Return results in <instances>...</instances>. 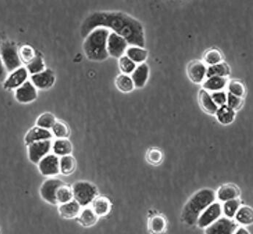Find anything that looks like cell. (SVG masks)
I'll list each match as a JSON object with an SVG mask.
<instances>
[{"mask_svg": "<svg viewBox=\"0 0 253 234\" xmlns=\"http://www.w3.org/2000/svg\"><path fill=\"white\" fill-rule=\"evenodd\" d=\"M230 68L225 62H220L217 65H211L206 68V78L212 77H224L230 75Z\"/></svg>", "mask_w": 253, "mask_h": 234, "instance_id": "484cf974", "label": "cell"}, {"mask_svg": "<svg viewBox=\"0 0 253 234\" xmlns=\"http://www.w3.org/2000/svg\"><path fill=\"white\" fill-rule=\"evenodd\" d=\"M203 59L205 63L211 66L223 62V55L220 49L211 48L204 52Z\"/></svg>", "mask_w": 253, "mask_h": 234, "instance_id": "4dcf8cb0", "label": "cell"}, {"mask_svg": "<svg viewBox=\"0 0 253 234\" xmlns=\"http://www.w3.org/2000/svg\"><path fill=\"white\" fill-rule=\"evenodd\" d=\"M56 119L55 116L51 113L46 112L41 114L37 119L36 125L39 128L43 129L51 130L54 124L56 123Z\"/></svg>", "mask_w": 253, "mask_h": 234, "instance_id": "d590c367", "label": "cell"}, {"mask_svg": "<svg viewBox=\"0 0 253 234\" xmlns=\"http://www.w3.org/2000/svg\"><path fill=\"white\" fill-rule=\"evenodd\" d=\"M239 208H240V201L237 198L226 201L222 206L223 214L226 217L229 219H233L235 217Z\"/></svg>", "mask_w": 253, "mask_h": 234, "instance_id": "d6a6232c", "label": "cell"}, {"mask_svg": "<svg viewBox=\"0 0 253 234\" xmlns=\"http://www.w3.org/2000/svg\"><path fill=\"white\" fill-rule=\"evenodd\" d=\"M7 71L0 57V83H4L7 77Z\"/></svg>", "mask_w": 253, "mask_h": 234, "instance_id": "ee69618b", "label": "cell"}, {"mask_svg": "<svg viewBox=\"0 0 253 234\" xmlns=\"http://www.w3.org/2000/svg\"><path fill=\"white\" fill-rule=\"evenodd\" d=\"M0 57L7 72H13L22 67L19 49L12 42L6 41L2 43L0 47Z\"/></svg>", "mask_w": 253, "mask_h": 234, "instance_id": "277c9868", "label": "cell"}, {"mask_svg": "<svg viewBox=\"0 0 253 234\" xmlns=\"http://www.w3.org/2000/svg\"><path fill=\"white\" fill-rule=\"evenodd\" d=\"M19 55L22 63L27 65L33 60L34 58L36 56V53L32 46L25 45L19 49Z\"/></svg>", "mask_w": 253, "mask_h": 234, "instance_id": "8d00e7d4", "label": "cell"}, {"mask_svg": "<svg viewBox=\"0 0 253 234\" xmlns=\"http://www.w3.org/2000/svg\"><path fill=\"white\" fill-rule=\"evenodd\" d=\"M217 120L222 125H228L234 121L236 112L227 105L218 107L215 113Z\"/></svg>", "mask_w": 253, "mask_h": 234, "instance_id": "d4e9b609", "label": "cell"}, {"mask_svg": "<svg viewBox=\"0 0 253 234\" xmlns=\"http://www.w3.org/2000/svg\"><path fill=\"white\" fill-rule=\"evenodd\" d=\"M51 140L38 141L28 146V156L29 160L35 164L38 162L48 155L50 154L52 150Z\"/></svg>", "mask_w": 253, "mask_h": 234, "instance_id": "ba28073f", "label": "cell"}, {"mask_svg": "<svg viewBox=\"0 0 253 234\" xmlns=\"http://www.w3.org/2000/svg\"><path fill=\"white\" fill-rule=\"evenodd\" d=\"M81 211V207L76 201L72 200L70 202L60 204L59 213L65 219H73L78 217Z\"/></svg>", "mask_w": 253, "mask_h": 234, "instance_id": "ac0fdd59", "label": "cell"}, {"mask_svg": "<svg viewBox=\"0 0 253 234\" xmlns=\"http://www.w3.org/2000/svg\"><path fill=\"white\" fill-rule=\"evenodd\" d=\"M216 194L211 189H202L190 198L183 208L181 219L185 224L193 226L203 211L214 203Z\"/></svg>", "mask_w": 253, "mask_h": 234, "instance_id": "7a4b0ae2", "label": "cell"}, {"mask_svg": "<svg viewBox=\"0 0 253 234\" xmlns=\"http://www.w3.org/2000/svg\"><path fill=\"white\" fill-rule=\"evenodd\" d=\"M51 132L57 139L68 138L70 135V130L65 122L56 121L51 128Z\"/></svg>", "mask_w": 253, "mask_h": 234, "instance_id": "74e56055", "label": "cell"}, {"mask_svg": "<svg viewBox=\"0 0 253 234\" xmlns=\"http://www.w3.org/2000/svg\"><path fill=\"white\" fill-rule=\"evenodd\" d=\"M30 79L32 84L37 89L46 90L53 86L56 77L52 70L46 69L43 72L31 76Z\"/></svg>", "mask_w": 253, "mask_h": 234, "instance_id": "9a60e30c", "label": "cell"}, {"mask_svg": "<svg viewBox=\"0 0 253 234\" xmlns=\"http://www.w3.org/2000/svg\"><path fill=\"white\" fill-rule=\"evenodd\" d=\"M52 151L58 156H70L73 152V145L68 138L56 139L52 144Z\"/></svg>", "mask_w": 253, "mask_h": 234, "instance_id": "7402d4cb", "label": "cell"}, {"mask_svg": "<svg viewBox=\"0 0 253 234\" xmlns=\"http://www.w3.org/2000/svg\"><path fill=\"white\" fill-rule=\"evenodd\" d=\"M227 83V78L224 77H209L203 82V89L212 92L222 91L226 87Z\"/></svg>", "mask_w": 253, "mask_h": 234, "instance_id": "cb8c5ba5", "label": "cell"}, {"mask_svg": "<svg viewBox=\"0 0 253 234\" xmlns=\"http://www.w3.org/2000/svg\"><path fill=\"white\" fill-rule=\"evenodd\" d=\"M126 56L135 64L144 63L148 57V51L144 48L129 46L126 50Z\"/></svg>", "mask_w": 253, "mask_h": 234, "instance_id": "44dd1931", "label": "cell"}, {"mask_svg": "<svg viewBox=\"0 0 253 234\" xmlns=\"http://www.w3.org/2000/svg\"><path fill=\"white\" fill-rule=\"evenodd\" d=\"M136 66V64L132 62L126 55H123L119 59V67L123 74H126V75L132 74Z\"/></svg>", "mask_w": 253, "mask_h": 234, "instance_id": "ab89813d", "label": "cell"}, {"mask_svg": "<svg viewBox=\"0 0 253 234\" xmlns=\"http://www.w3.org/2000/svg\"><path fill=\"white\" fill-rule=\"evenodd\" d=\"M115 84L120 92L129 93L135 89V85L132 78L129 75L121 74L116 78Z\"/></svg>", "mask_w": 253, "mask_h": 234, "instance_id": "f1b7e54d", "label": "cell"}, {"mask_svg": "<svg viewBox=\"0 0 253 234\" xmlns=\"http://www.w3.org/2000/svg\"><path fill=\"white\" fill-rule=\"evenodd\" d=\"M65 184L63 181L59 179L50 178L43 183L40 188V194L44 201L49 204L56 205V192L58 189Z\"/></svg>", "mask_w": 253, "mask_h": 234, "instance_id": "52a82bcc", "label": "cell"}, {"mask_svg": "<svg viewBox=\"0 0 253 234\" xmlns=\"http://www.w3.org/2000/svg\"><path fill=\"white\" fill-rule=\"evenodd\" d=\"M236 222L243 226H249L253 224V211L251 207L248 206L240 207L235 215Z\"/></svg>", "mask_w": 253, "mask_h": 234, "instance_id": "83f0119b", "label": "cell"}, {"mask_svg": "<svg viewBox=\"0 0 253 234\" xmlns=\"http://www.w3.org/2000/svg\"><path fill=\"white\" fill-rule=\"evenodd\" d=\"M236 229L237 224L234 220L221 217L206 228L205 234H233Z\"/></svg>", "mask_w": 253, "mask_h": 234, "instance_id": "30bf717a", "label": "cell"}, {"mask_svg": "<svg viewBox=\"0 0 253 234\" xmlns=\"http://www.w3.org/2000/svg\"><path fill=\"white\" fill-rule=\"evenodd\" d=\"M188 78L195 83H202L206 77V67L204 62L194 59L189 62L187 67Z\"/></svg>", "mask_w": 253, "mask_h": 234, "instance_id": "5bb4252c", "label": "cell"}, {"mask_svg": "<svg viewBox=\"0 0 253 234\" xmlns=\"http://www.w3.org/2000/svg\"><path fill=\"white\" fill-rule=\"evenodd\" d=\"M26 69H27L29 74L32 75L39 74L43 72L46 70V65H45L44 61L42 56L40 54H37L33 60L26 65Z\"/></svg>", "mask_w": 253, "mask_h": 234, "instance_id": "e575fe53", "label": "cell"}, {"mask_svg": "<svg viewBox=\"0 0 253 234\" xmlns=\"http://www.w3.org/2000/svg\"><path fill=\"white\" fill-rule=\"evenodd\" d=\"M243 99L242 98H239V97L236 96V95H232L230 93L227 94V102H226V105L229 107V108L233 109V111H237V110L240 109L243 105Z\"/></svg>", "mask_w": 253, "mask_h": 234, "instance_id": "b9f144b4", "label": "cell"}, {"mask_svg": "<svg viewBox=\"0 0 253 234\" xmlns=\"http://www.w3.org/2000/svg\"><path fill=\"white\" fill-rule=\"evenodd\" d=\"M56 201L57 204H62L70 202L74 200L72 187H69L68 184H64L58 189L56 192Z\"/></svg>", "mask_w": 253, "mask_h": 234, "instance_id": "836d02e7", "label": "cell"}, {"mask_svg": "<svg viewBox=\"0 0 253 234\" xmlns=\"http://www.w3.org/2000/svg\"><path fill=\"white\" fill-rule=\"evenodd\" d=\"M76 168V160L71 155L59 158V169L63 175L72 174Z\"/></svg>", "mask_w": 253, "mask_h": 234, "instance_id": "4316f807", "label": "cell"}, {"mask_svg": "<svg viewBox=\"0 0 253 234\" xmlns=\"http://www.w3.org/2000/svg\"><path fill=\"white\" fill-rule=\"evenodd\" d=\"M150 77V68L145 62L139 64L131 74V78L135 87L141 89L144 87Z\"/></svg>", "mask_w": 253, "mask_h": 234, "instance_id": "e0dca14e", "label": "cell"}, {"mask_svg": "<svg viewBox=\"0 0 253 234\" xmlns=\"http://www.w3.org/2000/svg\"><path fill=\"white\" fill-rule=\"evenodd\" d=\"M167 226L166 218L161 215H155L150 219L149 223L150 231L152 234H162L164 233Z\"/></svg>", "mask_w": 253, "mask_h": 234, "instance_id": "f546056e", "label": "cell"}, {"mask_svg": "<svg viewBox=\"0 0 253 234\" xmlns=\"http://www.w3.org/2000/svg\"><path fill=\"white\" fill-rule=\"evenodd\" d=\"M15 98L20 104H30L38 98V89L32 82L26 80L20 87L16 89Z\"/></svg>", "mask_w": 253, "mask_h": 234, "instance_id": "7c38bea8", "label": "cell"}, {"mask_svg": "<svg viewBox=\"0 0 253 234\" xmlns=\"http://www.w3.org/2000/svg\"><path fill=\"white\" fill-rule=\"evenodd\" d=\"M199 101L202 109L207 114H215L218 106L214 104L211 99L210 94L204 89H202L199 92Z\"/></svg>", "mask_w": 253, "mask_h": 234, "instance_id": "ffe728a7", "label": "cell"}, {"mask_svg": "<svg viewBox=\"0 0 253 234\" xmlns=\"http://www.w3.org/2000/svg\"><path fill=\"white\" fill-rule=\"evenodd\" d=\"M99 27L111 29L125 38L129 46L145 47V32L142 23L124 12L97 11L91 13L81 25V36L86 38L92 30Z\"/></svg>", "mask_w": 253, "mask_h": 234, "instance_id": "6da1fadb", "label": "cell"}, {"mask_svg": "<svg viewBox=\"0 0 253 234\" xmlns=\"http://www.w3.org/2000/svg\"><path fill=\"white\" fill-rule=\"evenodd\" d=\"M92 210L98 217L107 215L111 210V203L105 197H96L92 201Z\"/></svg>", "mask_w": 253, "mask_h": 234, "instance_id": "603a6c76", "label": "cell"}, {"mask_svg": "<svg viewBox=\"0 0 253 234\" xmlns=\"http://www.w3.org/2000/svg\"><path fill=\"white\" fill-rule=\"evenodd\" d=\"M222 214H223V210H222L221 204L214 201L202 212L198 219L196 224L201 229H206L220 219Z\"/></svg>", "mask_w": 253, "mask_h": 234, "instance_id": "8992f818", "label": "cell"}, {"mask_svg": "<svg viewBox=\"0 0 253 234\" xmlns=\"http://www.w3.org/2000/svg\"><path fill=\"white\" fill-rule=\"evenodd\" d=\"M228 89L229 93L236 95L239 98H243L246 93V88H245V84L240 80H236V79L230 80L228 85Z\"/></svg>", "mask_w": 253, "mask_h": 234, "instance_id": "f35d334b", "label": "cell"}, {"mask_svg": "<svg viewBox=\"0 0 253 234\" xmlns=\"http://www.w3.org/2000/svg\"><path fill=\"white\" fill-rule=\"evenodd\" d=\"M211 99L214 101V104L220 107L222 105H226L227 102V94L224 91H217L211 94Z\"/></svg>", "mask_w": 253, "mask_h": 234, "instance_id": "7bdbcfd3", "label": "cell"}, {"mask_svg": "<svg viewBox=\"0 0 253 234\" xmlns=\"http://www.w3.org/2000/svg\"><path fill=\"white\" fill-rule=\"evenodd\" d=\"M52 138H53V134L50 130L36 126L31 128L28 131L27 133L25 135V141L26 145L29 146L31 144L38 142V141L51 140Z\"/></svg>", "mask_w": 253, "mask_h": 234, "instance_id": "2e32d148", "label": "cell"}, {"mask_svg": "<svg viewBox=\"0 0 253 234\" xmlns=\"http://www.w3.org/2000/svg\"><path fill=\"white\" fill-rule=\"evenodd\" d=\"M0 232H1V231H0Z\"/></svg>", "mask_w": 253, "mask_h": 234, "instance_id": "bcb514c9", "label": "cell"}, {"mask_svg": "<svg viewBox=\"0 0 253 234\" xmlns=\"http://www.w3.org/2000/svg\"><path fill=\"white\" fill-rule=\"evenodd\" d=\"M240 194V190L235 184H225L219 188L216 197L222 202L236 199Z\"/></svg>", "mask_w": 253, "mask_h": 234, "instance_id": "d6986e66", "label": "cell"}, {"mask_svg": "<svg viewBox=\"0 0 253 234\" xmlns=\"http://www.w3.org/2000/svg\"><path fill=\"white\" fill-rule=\"evenodd\" d=\"M127 48L128 43L125 38L114 32H110L107 42V50L109 56L120 59L125 55Z\"/></svg>", "mask_w": 253, "mask_h": 234, "instance_id": "9c48e42d", "label": "cell"}, {"mask_svg": "<svg viewBox=\"0 0 253 234\" xmlns=\"http://www.w3.org/2000/svg\"><path fill=\"white\" fill-rule=\"evenodd\" d=\"M38 169L45 177H54L60 173L59 157L54 154H49L38 162Z\"/></svg>", "mask_w": 253, "mask_h": 234, "instance_id": "8fae6325", "label": "cell"}, {"mask_svg": "<svg viewBox=\"0 0 253 234\" xmlns=\"http://www.w3.org/2000/svg\"><path fill=\"white\" fill-rule=\"evenodd\" d=\"M251 234L250 232L247 230L245 228L241 227L239 228V229H236V230L235 231L234 234Z\"/></svg>", "mask_w": 253, "mask_h": 234, "instance_id": "f6af8a7d", "label": "cell"}, {"mask_svg": "<svg viewBox=\"0 0 253 234\" xmlns=\"http://www.w3.org/2000/svg\"><path fill=\"white\" fill-rule=\"evenodd\" d=\"M28 77L29 72L26 68L20 67L7 76L3 86L4 89L8 90L18 89L27 80Z\"/></svg>", "mask_w": 253, "mask_h": 234, "instance_id": "4fadbf2b", "label": "cell"}, {"mask_svg": "<svg viewBox=\"0 0 253 234\" xmlns=\"http://www.w3.org/2000/svg\"><path fill=\"white\" fill-rule=\"evenodd\" d=\"M147 159L150 164L154 165H160L163 159V154L158 148H151L147 153Z\"/></svg>", "mask_w": 253, "mask_h": 234, "instance_id": "60d3db41", "label": "cell"}, {"mask_svg": "<svg viewBox=\"0 0 253 234\" xmlns=\"http://www.w3.org/2000/svg\"><path fill=\"white\" fill-rule=\"evenodd\" d=\"M72 190L74 199L81 207H86L90 204L98 195V189L89 182H77L73 185Z\"/></svg>", "mask_w": 253, "mask_h": 234, "instance_id": "5b68a950", "label": "cell"}, {"mask_svg": "<svg viewBox=\"0 0 253 234\" xmlns=\"http://www.w3.org/2000/svg\"><path fill=\"white\" fill-rule=\"evenodd\" d=\"M110 32L111 31L105 28H97L85 38L83 49L89 60L102 62L108 59L107 42Z\"/></svg>", "mask_w": 253, "mask_h": 234, "instance_id": "3957f363", "label": "cell"}, {"mask_svg": "<svg viewBox=\"0 0 253 234\" xmlns=\"http://www.w3.org/2000/svg\"><path fill=\"white\" fill-rule=\"evenodd\" d=\"M78 216L79 223L84 227H91L98 222V217L91 208H84Z\"/></svg>", "mask_w": 253, "mask_h": 234, "instance_id": "1f68e13d", "label": "cell"}]
</instances>
